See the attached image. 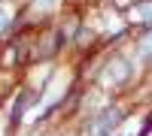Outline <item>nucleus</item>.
Returning <instances> with one entry per match:
<instances>
[{
	"mask_svg": "<svg viewBox=\"0 0 152 136\" xmlns=\"http://www.w3.org/2000/svg\"><path fill=\"white\" fill-rule=\"evenodd\" d=\"M6 27H9V18H6V15H3V12H0V33H3V30H6Z\"/></svg>",
	"mask_w": 152,
	"mask_h": 136,
	"instance_id": "nucleus-1",
	"label": "nucleus"
},
{
	"mask_svg": "<svg viewBox=\"0 0 152 136\" xmlns=\"http://www.w3.org/2000/svg\"><path fill=\"white\" fill-rule=\"evenodd\" d=\"M40 3H52V0H40Z\"/></svg>",
	"mask_w": 152,
	"mask_h": 136,
	"instance_id": "nucleus-2",
	"label": "nucleus"
}]
</instances>
